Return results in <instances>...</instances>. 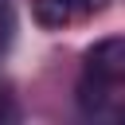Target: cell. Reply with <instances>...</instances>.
<instances>
[{
  "instance_id": "1",
  "label": "cell",
  "mask_w": 125,
  "mask_h": 125,
  "mask_svg": "<svg viewBox=\"0 0 125 125\" xmlns=\"http://www.w3.org/2000/svg\"><path fill=\"white\" fill-rule=\"evenodd\" d=\"M86 74L102 78V82H125V39H102L86 51Z\"/></svg>"
},
{
  "instance_id": "2",
  "label": "cell",
  "mask_w": 125,
  "mask_h": 125,
  "mask_svg": "<svg viewBox=\"0 0 125 125\" xmlns=\"http://www.w3.org/2000/svg\"><path fill=\"white\" fill-rule=\"evenodd\" d=\"M31 20L39 27H62L74 20V4L70 0H31Z\"/></svg>"
},
{
  "instance_id": "3",
  "label": "cell",
  "mask_w": 125,
  "mask_h": 125,
  "mask_svg": "<svg viewBox=\"0 0 125 125\" xmlns=\"http://www.w3.org/2000/svg\"><path fill=\"white\" fill-rule=\"evenodd\" d=\"M109 82H102V78H94V74H86L82 82H78V102H82V109L86 113H102L105 109V90Z\"/></svg>"
},
{
  "instance_id": "4",
  "label": "cell",
  "mask_w": 125,
  "mask_h": 125,
  "mask_svg": "<svg viewBox=\"0 0 125 125\" xmlns=\"http://www.w3.org/2000/svg\"><path fill=\"white\" fill-rule=\"evenodd\" d=\"M74 4V16H98L109 8V0H70Z\"/></svg>"
},
{
  "instance_id": "5",
  "label": "cell",
  "mask_w": 125,
  "mask_h": 125,
  "mask_svg": "<svg viewBox=\"0 0 125 125\" xmlns=\"http://www.w3.org/2000/svg\"><path fill=\"white\" fill-rule=\"evenodd\" d=\"M0 16H8V0H0Z\"/></svg>"
}]
</instances>
